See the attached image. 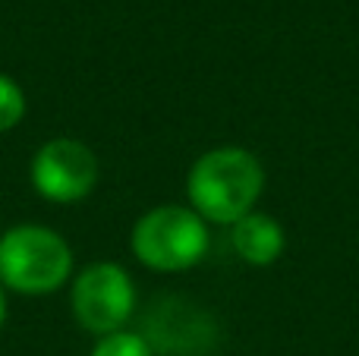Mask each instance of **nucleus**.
<instances>
[{
    "label": "nucleus",
    "instance_id": "423d86ee",
    "mask_svg": "<svg viewBox=\"0 0 359 356\" xmlns=\"http://www.w3.org/2000/svg\"><path fill=\"white\" fill-rule=\"evenodd\" d=\"M230 243L243 262L262 268V265L278 262L287 246V237L278 218L265 212H249L236 224H230Z\"/></svg>",
    "mask_w": 359,
    "mask_h": 356
},
{
    "label": "nucleus",
    "instance_id": "f257e3e1",
    "mask_svg": "<svg viewBox=\"0 0 359 356\" xmlns=\"http://www.w3.org/2000/svg\"><path fill=\"white\" fill-rule=\"evenodd\" d=\"M262 189L265 167L240 145H221L198 155L186 177L189 208H196L208 224H236L243 214L255 212Z\"/></svg>",
    "mask_w": 359,
    "mask_h": 356
},
{
    "label": "nucleus",
    "instance_id": "39448f33",
    "mask_svg": "<svg viewBox=\"0 0 359 356\" xmlns=\"http://www.w3.org/2000/svg\"><path fill=\"white\" fill-rule=\"evenodd\" d=\"M101 164L95 151L79 139H50L32 158V186L38 196L48 202H60V205H73L92 196L95 183H98Z\"/></svg>",
    "mask_w": 359,
    "mask_h": 356
},
{
    "label": "nucleus",
    "instance_id": "6e6552de",
    "mask_svg": "<svg viewBox=\"0 0 359 356\" xmlns=\"http://www.w3.org/2000/svg\"><path fill=\"white\" fill-rule=\"evenodd\" d=\"M25 107H29V101H25L22 85L13 76L0 73V132L16 130L25 117Z\"/></svg>",
    "mask_w": 359,
    "mask_h": 356
},
{
    "label": "nucleus",
    "instance_id": "0eeeda50",
    "mask_svg": "<svg viewBox=\"0 0 359 356\" xmlns=\"http://www.w3.org/2000/svg\"><path fill=\"white\" fill-rule=\"evenodd\" d=\"M88 356H155V350H151L149 338L130 331V328H120V331L98 338V344L92 347Z\"/></svg>",
    "mask_w": 359,
    "mask_h": 356
},
{
    "label": "nucleus",
    "instance_id": "20e7f679",
    "mask_svg": "<svg viewBox=\"0 0 359 356\" xmlns=\"http://www.w3.org/2000/svg\"><path fill=\"white\" fill-rule=\"evenodd\" d=\"M69 306L86 331L104 338V334L126 328L136 309V284L123 265L92 262L73 278Z\"/></svg>",
    "mask_w": 359,
    "mask_h": 356
},
{
    "label": "nucleus",
    "instance_id": "1a4fd4ad",
    "mask_svg": "<svg viewBox=\"0 0 359 356\" xmlns=\"http://www.w3.org/2000/svg\"><path fill=\"white\" fill-rule=\"evenodd\" d=\"M6 322V296H4V284H0V328Z\"/></svg>",
    "mask_w": 359,
    "mask_h": 356
},
{
    "label": "nucleus",
    "instance_id": "f03ea898",
    "mask_svg": "<svg viewBox=\"0 0 359 356\" xmlns=\"http://www.w3.org/2000/svg\"><path fill=\"white\" fill-rule=\"evenodd\" d=\"M73 278V249L44 224H16L0 233V284L13 294L44 296Z\"/></svg>",
    "mask_w": 359,
    "mask_h": 356
},
{
    "label": "nucleus",
    "instance_id": "7ed1b4c3",
    "mask_svg": "<svg viewBox=\"0 0 359 356\" xmlns=\"http://www.w3.org/2000/svg\"><path fill=\"white\" fill-rule=\"evenodd\" d=\"M208 221L189 205H158L130 233L133 256L151 271H186L208 252Z\"/></svg>",
    "mask_w": 359,
    "mask_h": 356
}]
</instances>
